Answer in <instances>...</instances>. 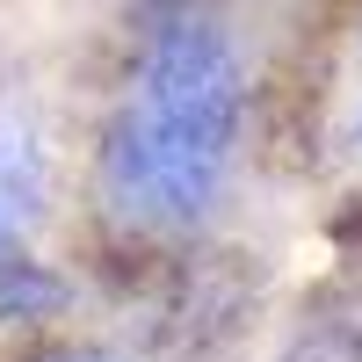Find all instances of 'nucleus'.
Instances as JSON below:
<instances>
[{
    "instance_id": "f257e3e1",
    "label": "nucleus",
    "mask_w": 362,
    "mask_h": 362,
    "mask_svg": "<svg viewBox=\"0 0 362 362\" xmlns=\"http://www.w3.org/2000/svg\"><path fill=\"white\" fill-rule=\"evenodd\" d=\"M239 145V58L203 8L153 22L109 124V203L145 232H189L218 203Z\"/></svg>"
},
{
    "instance_id": "7ed1b4c3",
    "label": "nucleus",
    "mask_w": 362,
    "mask_h": 362,
    "mask_svg": "<svg viewBox=\"0 0 362 362\" xmlns=\"http://www.w3.org/2000/svg\"><path fill=\"white\" fill-rule=\"evenodd\" d=\"M66 305L51 268H29V261H8L0 254V319H51Z\"/></svg>"
},
{
    "instance_id": "20e7f679",
    "label": "nucleus",
    "mask_w": 362,
    "mask_h": 362,
    "mask_svg": "<svg viewBox=\"0 0 362 362\" xmlns=\"http://www.w3.org/2000/svg\"><path fill=\"white\" fill-rule=\"evenodd\" d=\"M58 362H95V355H58Z\"/></svg>"
},
{
    "instance_id": "f03ea898",
    "label": "nucleus",
    "mask_w": 362,
    "mask_h": 362,
    "mask_svg": "<svg viewBox=\"0 0 362 362\" xmlns=\"http://www.w3.org/2000/svg\"><path fill=\"white\" fill-rule=\"evenodd\" d=\"M37 203H44V167H37V145L22 138V124H8V116H0V254H8L15 239L29 232Z\"/></svg>"
}]
</instances>
